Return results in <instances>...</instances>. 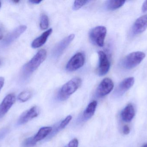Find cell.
Instances as JSON below:
<instances>
[{
  "mask_svg": "<svg viewBox=\"0 0 147 147\" xmlns=\"http://www.w3.org/2000/svg\"><path fill=\"white\" fill-rule=\"evenodd\" d=\"M46 57L47 51L45 49H41L38 51L32 58L23 66L22 70L23 77L26 79L28 78L45 61Z\"/></svg>",
  "mask_w": 147,
  "mask_h": 147,
  "instance_id": "6da1fadb",
  "label": "cell"
},
{
  "mask_svg": "<svg viewBox=\"0 0 147 147\" xmlns=\"http://www.w3.org/2000/svg\"><path fill=\"white\" fill-rule=\"evenodd\" d=\"M82 81L79 77H75L64 85L57 95V98L60 101L67 100L75 92L81 85Z\"/></svg>",
  "mask_w": 147,
  "mask_h": 147,
  "instance_id": "7a4b0ae2",
  "label": "cell"
},
{
  "mask_svg": "<svg viewBox=\"0 0 147 147\" xmlns=\"http://www.w3.org/2000/svg\"><path fill=\"white\" fill-rule=\"evenodd\" d=\"M146 57V54L141 51L134 52L126 56L122 62L125 69L131 70L140 64Z\"/></svg>",
  "mask_w": 147,
  "mask_h": 147,
  "instance_id": "3957f363",
  "label": "cell"
},
{
  "mask_svg": "<svg viewBox=\"0 0 147 147\" xmlns=\"http://www.w3.org/2000/svg\"><path fill=\"white\" fill-rule=\"evenodd\" d=\"M107 33L105 27L98 26L92 28L90 33V38L94 44L99 47H102L104 44L105 39Z\"/></svg>",
  "mask_w": 147,
  "mask_h": 147,
  "instance_id": "277c9868",
  "label": "cell"
},
{
  "mask_svg": "<svg viewBox=\"0 0 147 147\" xmlns=\"http://www.w3.org/2000/svg\"><path fill=\"white\" fill-rule=\"evenodd\" d=\"M85 57L82 53L79 52L74 55L69 60L66 66L68 71L73 72L81 68L84 65Z\"/></svg>",
  "mask_w": 147,
  "mask_h": 147,
  "instance_id": "5b68a950",
  "label": "cell"
},
{
  "mask_svg": "<svg viewBox=\"0 0 147 147\" xmlns=\"http://www.w3.org/2000/svg\"><path fill=\"white\" fill-rule=\"evenodd\" d=\"M113 81L109 78L104 79L99 84L96 91L98 98H102L109 94L114 88Z\"/></svg>",
  "mask_w": 147,
  "mask_h": 147,
  "instance_id": "8992f818",
  "label": "cell"
},
{
  "mask_svg": "<svg viewBox=\"0 0 147 147\" xmlns=\"http://www.w3.org/2000/svg\"><path fill=\"white\" fill-rule=\"evenodd\" d=\"M74 38V35L71 34L60 41L53 49V57L57 58L62 55Z\"/></svg>",
  "mask_w": 147,
  "mask_h": 147,
  "instance_id": "52a82bcc",
  "label": "cell"
},
{
  "mask_svg": "<svg viewBox=\"0 0 147 147\" xmlns=\"http://www.w3.org/2000/svg\"><path fill=\"white\" fill-rule=\"evenodd\" d=\"M99 57V66L98 72L100 76H103L107 74L110 67V63L107 55L102 51L98 52Z\"/></svg>",
  "mask_w": 147,
  "mask_h": 147,
  "instance_id": "ba28073f",
  "label": "cell"
},
{
  "mask_svg": "<svg viewBox=\"0 0 147 147\" xmlns=\"http://www.w3.org/2000/svg\"><path fill=\"white\" fill-rule=\"evenodd\" d=\"M40 109L37 106H34L28 110L23 112L18 121V125H21L27 123L39 114Z\"/></svg>",
  "mask_w": 147,
  "mask_h": 147,
  "instance_id": "9c48e42d",
  "label": "cell"
},
{
  "mask_svg": "<svg viewBox=\"0 0 147 147\" xmlns=\"http://www.w3.org/2000/svg\"><path fill=\"white\" fill-rule=\"evenodd\" d=\"M135 79L134 77H129L123 80L119 84L114 92V95L116 97L122 96L127 91L132 87L134 83Z\"/></svg>",
  "mask_w": 147,
  "mask_h": 147,
  "instance_id": "30bf717a",
  "label": "cell"
},
{
  "mask_svg": "<svg viewBox=\"0 0 147 147\" xmlns=\"http://www.w3.org/2000/svg\"><path fill=\"white\" fill-rule=\"evenodd\" d=\"M16 96L11 93L7 95L0 104V119L3 117L15 102Z\"/></svg>",
  "mask_w": 147,
  "mask_h": 147,
  "instance_id": "8fae6325",
  "label": "cell"
},
{
  "mask_svg": "<svg viewBox=\"0 0 147 147\" xmlns=\"http://www.w3.org/2000/svg\"><path fill=\"white\" fill-rule=\"evenodd\" d=\"M147 28V14L136 20L132 28V34L137 35L144 32Z\"/></svg>",
  "mask_w": 147,
  "mask_h": 147,
  "instance_id": "7c38bea8",
  "label": "cell"
},
{
  "mask_svg": "<svg viewBox=\"0 0 147 147\" xmlns=\"http://www.w3.org/2000/svg\"><path fill=\"white\" fill-rule=\"evenodd\" d=\"M97 106L96 101H93L88 104L80 118L78 119L80 123L85 122L90 119L95 113Z\"/></svg>",
  "mask_w": 147,
  "mask_h": 147,
  "instance_id": "4fadbf2b",
  "label": "cell"
},
{
  "mask_svg": "<svg viewBox=\"0 0 147 147\" xmlns=\"http://www.w3.org/2000/svg\"><path fill=\"white\" fill-rule=\"evenodd\" d=\"M27 26L25 25H21L10 33L4 40V44L8 45L19 38L26 30Z\"/></svg>",
  "mask_w": 147,
  "mask_h": 147,
  "instance_id": "5bb4252c",
  "label": "cell"
},
{
  "mask_svg": "<svg viewBox=\"0 0 147 147\" xmlns=\"http://www.w3.org/2000/svg\"><path fill=\"white\" fill-rule=\"evenodd\" d=\"M135 111L133 104H129L123 110L121 113L122 120L125 122H129L134 117Z\"/></svg>",
  "mask_w": 147,
  "mask_h": 147,
  "instance_id": "9a60e30c",
  "label": "cell"
},
{
  "mask_svg": "<svg viewBox=\"0 0 147 147\" xmlns=\"http://www.w3.org/2000/svg\"><path fill=\"white\" fill-rule=\"evenodd\" d=\"M52 29L50 28L44 32L39 37L35 39L32 43V47L33 48H37L43 45L46 42L48 37L52 33Z\"/></svg>",
  "mask_w": 147,
  "mask_h": 147,
  "instance_id": "2e32d148",
  "label": "cell"
},
{
  "mask_svg": "<svg viewBox=\"0 0 147 147\" xmlns=\"http://www.w3.org/2000/svg\"><path fill=\"white\" fill-rule=\"evenodd\" d=\"M51 127H44L39 130L36 135L34 137V141L36 142L44 140L49 135L52 131Z\"/></svg>",
  "mask_w": 147,
  "mask_h": 147,
  "instance_id": "e0dca14e",
  "label": "cell"
},
{
  "mask_svg": "<svg viewBox=\"0 0 147 147\" xmlns=\"http://www.w3.org/2000/svg\"><path fill=\"white\" fill-rule=\"evenodd\" d=\"M125 2V1L110 0V1H107V2L106 3L105 7L108 10H115L123 6Z\"/></svg>",
  "mask_w": 147,
  "mask_h": 147,
  "instance_id": "ac0fdd59",
  "label": "cell"
},
{
  "mask_svg": "<svg viewBox=\"0 0 147 147\" xmlns=\"http://www.w3.org/2000/svg\"><path fill=\"white\" fill-rule=\"evenodd\" d=\"M32 96V93L30 90H25L21 92L18 96V99L22 102L28 101Z\"/></svg>",
  "mask_w": 147,
  "mask_h": 147,
  "instance_id": "d6986e66",
  "label": "cell"
},
{
  "mask_svg": "<svg viewBox=\"0 0 147 147\" xmlns=\"http://www.w3.org/2000/svg\"><path fill=\"white\" fill-rule=\"evenodd\" d=\"M49 20L48 16L45 14L42 15L40 19V26L43 30L47 29L49 27Z\"/></svg>",
  "mask_w": 147,
  "mask_h": 147,
  "instance_id": "ffe728a7",
  "label": "cell"
},
{
  "mask_svg": "<svg viewBox=\"0 0 147 147\" xmlns=\"http://www.w3.org/2000/svg\"><path fill=\"white\" fill-rule=\"evenodd\" d=\"M72 116L71 115L68 116L67 117H66L63 121H62L58 127L57 129V130H56L57 132H59L60 130L64 129L69 124L70 122L72 120Z\"/></svg>",
  "mask_w": 147,
  "mask_h": 147,
  "instance_id": "44dd1931",
  "label": "cell"
},
{
  "mask_svg": "<svg viewBox=\"0 0 147 147\" xmlns=\"http://www.w3.org/2000/svg\"><path fill=\"white\" fill-rule=\"evenodd\" d=\"M37 142L34 141V137L27 138L23 141L22 147H33L36 145Z\"/></svg>",
  "mask_w": 147,
  "mask_h": 147,
  "instance_id": "7402d4cb",
  "label": "cell"
},
{
  "mask_svg": "<svg viewBox=\"0 0 147 147\" xmlns=\"http://www.w3.org/2000/svg\"><path fill=\"white\" fill-rule=\"evenodd\" d=\"M89 1H75L73 6L74 10H78Z\"/></svg>",
  "mask_w": 147,
  "mask_h": 147,
  "instance_id": "603a6c76",
  "label": "cell"
},
{
  "mask_svg": "<svg viewBox=\"0 0 147 147\" xmlns=\"http://www.w3.org/2000/svg\"><path fill=\"white\" fill-rule=\"evenodd\" d=\"M78 145L79 142L78 139L74 138L69 142L67 146L65 147H78Z\"/></svg>",
  "mask_w": 147,
  "mask_h": 147,
  "instance_id": "cb8c5ba5",
  "label": "cell"
},
{
  "mask_svg": "<svg viewBox=\"0 0 147 147\" xmlns=\"http://www.w3.org/2000/svg\"><path fill=\"white\" fill-rule=\"evenodd\" d=\"M123 132L125 135H128L130 133V129L127 125H125L123 127Z\"/></svg>",
  "mask_w": 147,
  "mask_h": 147,
  "instance_id": "d4e9b609",
  "label": "cell"
},
{
  "mask_svg": "<svg viewBox=\"0 0 147 147\" xmlns=\"http://www.w3.org/2000/svg\"><path fill=\"white\" fill-rule=\"evenodd\" d=\"M4 83V78L3 77H0V91L3 87Z\"/></svg>",
  "mask_w": 147,
  "mask_h": 147,
  "instance_id": "484cf974",
  "label": "cell"
},
{
  "mask_svg": "<svg viewBox=\"0 0 147 147\" xmlns=\"http://www.w3.org/2000/svg\"><path fill=\"white\" fill-rule=\"evenodd\" d=\"M142 11L143 12L147 11V1H145L142 6Z\"/></svg>",
  "mask_w": 147,
  "mask_h": 147,
  "instance_id": "4316f807",
  "label": "cell"
},
{
  "mask_svg": "<svg viewBox=\"0 0 147 147\" xmlns=\"http://www.w3.org/2000/svg\"><path fill=\"white\" fill-rule=\"evenodd\" d=\"M42 1L40 0H30L29 1V2L31 3L32 4H39Z\"/></svg>",
  "mask_w": 147,
  "mask_h": 147,
  "instance_id": "83f0119b",
  "label": "cell"
},
{
  "mask_svg": "<svg viewBox=\"0 0 147 147\" xmlns=\"http://www.w3.org/2000/svg\"><path fill=\"white\" fill-rule=\"evenodd\" d=\"M3 38V34L2 30L1 28H0V40H1Z\"/></svg>",
  "mask_w": 147,
  "mask_h": 147,
  "instance_id": "f1b7e54d",
  "label": "cell"
},
{
  "mask_svg": "<svg viewBox=\"0 0 147 147\" xmlns=\"http://www.w3.org/2000/svg\"><path fill=\"white\" fill-rule=\"evenodd\" d=\"M13 2L15 3H18V2H20V1H13Z\"/></svg>",
  "mask_w": 147,
  "mask_h": 147,
  "instance_id": "f546056e",
  "label": "cell"
},
{
  "mask_svg": "<svg viewBox=\"0 0 147 147\" xmlns=\"http://www.w3.org/2000/svg\"><path fill=\"white\" fill-rule=\"evenodd\" d=\"M142 147H147V144H145V145H144Z\"/></svg>",
  "mask_w": 147,
  "mask_h": 147,
  "instance_id": "4dcf8cb0",
  "label": "cell"
},
{
  "mask_svg": "<svg viewBox=\"0 0 147 147\" xmlns=\"http://www.w3.org/2000/svg\"><path fill=\"white\" fill-rule=\"evenodd\" d=\"M1 1H0V8H1Z\"/></svg>",
  "mask_w": 147,
  "mask_h": 147,
  "instance_id": "1f68e13d",
  "label": "cell"
},
{
  "mask_svg": "<svg viewBox=\"0 0 147 147\" xmlns=\"http://www.w3.org/2000/svg\"><path fill=\"white\" fill-rule=\"evenodd\" d=\"M1 60H0V65H1Z\"/></svg>",
  "mask_w": 147,
  "mask_h": 147,
  "instance_id": "d6a6232c",
  "label": "cell"
}]
</instances>
